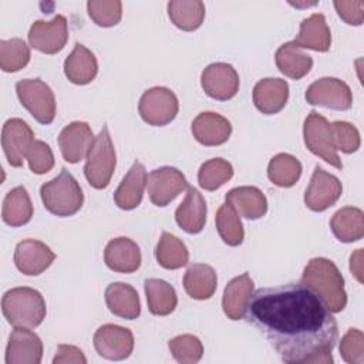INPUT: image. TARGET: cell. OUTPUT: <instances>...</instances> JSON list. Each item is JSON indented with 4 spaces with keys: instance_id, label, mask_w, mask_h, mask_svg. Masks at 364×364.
<instances>
[{
    "instance_id": "cell-1",
    "label": "cell",
    "mask_w": 364,
    "mask_h": 364,
    "mask_svg": "<svg viewBox=\"0 0 364 364\" xmlns=\"http://www.w3.org/2000/svg\"><path fill=\"white\" fill-rule=\"evenodd\" d=\"M243 318L267 338L283 363H333L337 321L301 282L253 291Z\"/></svg>"
},
{
    "instance_id": "cell-14",
    "label": "cell",
    "mask_w": 364,
    "mask_h": 364,
    "mask_svg": "<svg viewBox=\"0 0 364 364\" xmlns=\"http://www.w3.org/2000/svg\"><path fill=\"white\" fill-rule=\"evenodd\" d=\"M239 74L232 64L212 63L200 74V85L206 95L218 101H228L239 91Z\"/></svg>"
},
{
    "instance_id": "cell-41",
    "label": "cell",
    "mask_w": 364,
    "mask_h": 364,
    "mask_svg": "<svg viewBox=\"0 0 364 364\" xmlns=\"http://www.w3.org/2000/svg\"><path fill=\"white\" fill-rule=\"evenodd\" d=\"M87 11L97 26L112 27L122 17V3L119 0H90Z\"/></svg>"
},
{
    "instance_id": "cell-20",
    "label": "cell",
    "mask_w": 364,
    "mask_h": 364,
    "mask_svg": "<svg viewBox=\"0 0 364 364\" xmlns=\"http://www.w3.org/2000/svg\"><path fill=\"white\" fill-rule=\"evenodd\" d=\"M104 262L114 272L134 273L141 266L139 246L129 237H115L105 246Z\"/></svg>"
},
{
    "instance_id": "cell-16",
    "label": "cell",
    "mask_w": 364,
    "mask_h": 364,
    "mask_svg": "<svg viewBox=\"0 0 364 364\" xmlns=\"http://www.w3.org/2000/svg\"><path fill=\"white\" fill-rule=\"evenodd\" d=\"M41 358V338L30 328L14 327L6 347V364H40Z\"/></svg>"
},
{
    "instance_id": "cell-29",
    "label": "cell",
    "mask_w": 364,
    "mask_h": 364,
    "mask_svg": "<svg viewBox=\"0 0 364 364\" xmlns=\"http://www.w3.org/2000/svg\"><path fill=\"white\" fill-rule=\"evenodd\" d=\"M183 287L188 296L195 300L210 299L218 287L215 269L205 263L191 264L183 276Z\"/></svg>"
},
{
    "instance_id": "cell-42",
    "label": "cell",
    "mask_w": 364,
    "mask_h": 364,
    "mask_svg": "<svg viewBox=\"0 0 364 364\" xmlns=\"http://www.w3.org/2000/svg\"><path fill=\"white\" fill-rule=\"evenodd\" d=\"M331 136L336 151H341L344 154L355 152L361 145V138L358 129L347 122V121H334L330 124Z\"/></svg>"
},
{
    "instance_id": "cell-25",
    "label": "cell",
    "mask_w": 364,
    "mask_h": 364,
    "mask_svg": "<svg viewBox=\"0 0 364 364\" xmlns=\"http://www.w3.org/2000/svg\"><path fill=\"white\" fill-rule=\"evenodd\" d=\"M293 44L299 48H309L320 53L328 51L331 46V31L324 14L314 13L303 18Z\"/></svg>"
},
{
    "instance_id": "cell-44",
    "label": "cell",
    "mask_w": 364,
    "mask_h": 364,
    "mask_svg": "<svg viewBox=\"0 0 364 364\" xmlns=\"http://www.w3.org/2000/svg\"><path fill=\"white\" fill-rule=\"evenodd\" d=\"M340 355L348 364H363L364 334L358 328H348L340 341Z\"/></svg>"
},
{
    "instance_id": "cell-34",
    "label": "cell",
    "mask_w": 364,
    "mask_h": 364,
    "mask_svg": "<svg viewBox=\"0 0 364 364\" xmlns=\"http://www.w3.org/2000/svg\"><path fill=\"white\" fill-rule=\"evenodd\" d=\"M171 21L183 31L199 28L205 18V4L200 0H171L168 3Z\"/></svg>"
},
{
    "instance_id": "cell-33",
    "label": "cell",
    "mask_w": 364,
    "mask_h": 364,
    "mask_svg": "<svg viewBox=\"0 0 364 364\" xmlns=\"http://www.w3.org/2000/svg\"><path fill=\"white\" fill-rule=\"evenodd\" d=\"M145 296L148 309L155 316H168L171 314L176 304L178 296L175 289L162 279H146L144 282Z\"/></svg>"
},
{
    "instance_id": "cell-4",
    "label": "cell",
    "mask_w": 364,
    "mask_h": 364,
    "mask_svg": "<svg viewBox=\"0 0 364 364\" xmlns=\"http://www.w3.org/2000/svg\"><path fill=\"white\" fill-rule=\"evenodd\" d=\"M44 208L60 218L73 216L84 203V193L77 179L65 168L40 188Z\"/></svg>"
},
{
    "instance_id": "cell-13",
    "label": "cell",
    "mask_w": 364,
    "mask_h": 364,
    "mask_svg": "<svg viewBox=\"0 0 364 364\" xmlns=\"http://www.w3.org/2000/svg\"><path fill=\"white\" fill-rule=\"evenodd\" d=\"M341 193L340 179L317 165L304 192V203L313 212H324L340 199Z\"/></svg>"
},
{
    "instance_id": "cell-6",
    "label": "cell",
    "mask_w": 364,
    "mask_h": 364,
    "mask_svg": "<svg viewBox=\"0 0 364 364\" xmlns=\"http://www.w3.org/2000/svg\"><path fill=\"white\" fill-rule=\"evenodd\" d=\"M16 92L20 104L44 125L54 121L55 97L51 87L41 78H23L16 82Z\"/></svg>"
},
{
    "instance_id": "cell-30",
    "label": "cell",
    "mask_w": 364,
    "mask_h": 364,
    "mask_svg": "<svg viewBox=\"0 0 364 364\" xmlns=\"http://www.w3.org/2000/svg\"><path fill=\"white\" fill-rule=\"evenodd\" d=\"M33 213L34 208L24 186H16L6 193L1 206V219L6 225L23 226L31 220Z\"/></svg>"
},
{
    "instance_id": "cell-11",
    "label": "cell",
    "mask_w": 364,
    "mask_h": 364,
    "mask_svg": "<svg viewBox=\"0 0 364 364\" xmlns=\"http://www.w3.org/2000/svg\"><path fill=\"white\" fill-rule=\"evenodd\" d=\"M28 43L33 48L44 54H55L68 41L67 18L57 14L53 20H36L28 30Z\"/></svg>"
},
{
    "instance_id": "cell-35",
    "label": "cell",
    "mask_w": 364,
    "mask_h": 364,
    "mask_svg": "<svg viewBox=\"0 0 364 364\" xmlns=\"http://www.w3.org/2000/svg\"><path fill=\"white\" fill-rule=\"evenodd\" d=\"M155 257L159 266L168 270L181 269L189 262L186 245L169 232H162L155 249Z\"/></svg>"
},
{
    "instance_id": "cell-3",
    "label": "cell",
    "mask_w": 364,
    "mask_h": 364,
    "mask_svg": "<svg viewBox=\"0 0 364 364\" xmlns=\"http://www.w3.org/2000/svg\"><path fill=\"white\" fill-rule=\"evenodd\" d=\"M1 311L13 327L36 328L47 314L46 300L41 293L31 287H13L1 297Z\"/></svg>"
},
{
    "instance_id": "cell-23",
    "label": "cell",
    "mask_w": 364,
    "mask_h": 364,
    "mask_svg": "<svg viewBox=\"0 0 364 364\" xmlns=\"http://www.w3.org/2000/svg\"><path fill=\"white\" fill-rule=\"evenodd\" d=\"M253 291L255 284L247 272L233 277L226 284L222 297V309L228 318L240 320L245 317Z\"/></svg>"
},
{
    "instance_id": "cell-45",
    "label": "cell",
    "mask_w": 364,
    "mask_h": 364,
    "mask_svg": "<svg viewBox=\"0 0 364 364\" xmlns=\"http://www.w3.org/2000/svg\"><path fill=\"white\" fill-rule=\"evenodd\" d=\"M337 14L350 26H360L364 20V1L361 0H336Z\"/></svg>"
},
{
    "instance_id": "cell-10",
    "label": "cell",
    "mask_w": 364,
    "mask_h": 364,
    "mask_svg": "<svg viewBox=\"0 0 364 364\" xmlns=\"http://www.w3.org/2000/svg\"><path fill=\"white\" fill-rule=\"evenodd\" d=\"M95 351L112 361H121L131 355L134 350V334L129 328L118 324H104L98 327L92 337Z\"/></svg>"
},
{
    "instance_id": "cell-22",
    "label": "cell",
    "mask_w": 364,
    "mask_h": 364,
    "mask_svg": "<svg viewBox=\"0 0 364 364\" xmlns=\"http://www.w3.org/2000/svg\"><path fill=\"white\" fill-rule=\"evenodd\" d=\"M208 206L202 193L193 188H186V196L175 210V220L178 226L186 233L195 235L202 232L206 223Z\"/></svg>"
},
{
    "instance_id": "cell-27",
    "label": "cell",
    "mask_w": 364,
    "mask_h": 364,
    "mask_svg": "<svg viewBox=\"0 0 364 364\" xmlns=\"http://www.w3.org/2000/svg\"><path fill=\"white\" fill-rule=\"evenodd\" d=\"M105 303L108 310L121 318L134 320L141 314V301L136 290L122 282H115L105 289Z\"/></svg>"
},
{
    "instance_id": "cell-21",
    "label": "cell",
    "mask_w": 364,
    "mask_h": 364,
    "mask_svg": "<svg viewBox=\"0 0 364 364\" xmlns=\"http://www.w3.org/2000/svg\"><path fill=\"white\" fill-rule=\"evenodd\" d=\"M289 100V84L282 78H262L253 87L255 107L266 115L280 112Z\"/></svg>"
},
{
    "instance_id": "cell-28",
    "label": "cell",
    "mask_w": 364,
    "mask_h": 364,
    "mask_svg": "<svg viewBox=\"0 0 364 364\" xmlns=\"http://www.w3.org/2000/svg\"><path fill=\"white\" fill-rule=\"evenodd\" d=\"M64 74L73 84H90L98 74V61L91 50L75 43L73 51L64 61Z\"/></svg>"
},
{
    "instance_id": "cell-39",
    "label": "cell",
    "mask_w": 364,
    "mask_h": 364,
    "mask_svg": "<svg viewBox=\"0 0 364 364\" xmlns=\"http://www.w3.org/2000/svg\"><path fill=\"white\" fill-rule=\"evenodd\" d=\"M30 61V47L23 38L0 40V68L4 73H16Z\"/></svg>"
},
{
    "instance_id": "cell-38",
    "label": "cell",
    "mask_w": 364,
    "mask_h": 364,
    "mask_svg": "<svg viewBox=\"0 0 364 364\" xmlns=\"http://www.w3.org/2000/svg\"><path fill=\"white\" fill-rule=\"evenodd\" d=\"M233 176V166L223 158H212L203 162L198 171V183L205 191H216Z\"/></svg>"
},
{
    "instance_id": "cell-36",
    "label": "cell",
    "mask_w": 364,
    "mask_h": 364,
    "mask_svg": "<svg viewBox=\"0 0 364 364\" xmlns=\"http://www.w3.org/2000/svg\"><path fill=\"white\" fill-rule=\"evenodd\" d=\"M301 171V162L296 156L280 152L270 159L267 165V178L272 183L280 188H290L299 181Z\"/></svg>"
},
{
    "instance_id": "cell-40",
    "label": "cell",
    "mask_w": 364,
    "mask_h": 364,
    "mask_svg": "<svg viewBox=\"0 0 364 364\" xmlns=\"http://www.w3.org/2000/svg\"><path fill=\"white\" fill-rule=\"evenodd\" d=\"M172 357L181 364H195L203 355L202 341L193 334H181L168 341Z\"/></svg>"
},
{
    "instance_id": "cell-9",
    "label": "cell",
    "mask_w": 364,
    "mask_h": 364,
    "mask_svg": "<svg viewBox=\"0 0 364 364\" xmlns=\"http://www.w3.org/2000/svg\"><path fill=\"white\" fill-rule=\"evenodd\" d=\"M306 101L336 111H347L353 105V92L347 82L336 77H323L311 82L306 90Z\"/></svg>"
},
{
    "instance_id": "cell-19",
    "label": "cell",
    "mask_w": 364,
    "mask_h": 364,
    "mask_svg": "<svg viewBox=\"0 0 364 364\" xmlns=\"http://www.w3.org/2000/svg\"><path fill=\"white\" fill-rule=\"evenodd\" d=\"M192 134L195 139L205 146H218L225 144L230 134L232 125L228 118L218 112L203 111L192 121Z\"/></svg>"
},
{
    "instance_id": "cell-17",
    "label": "cell",
    "mask_w": 364,
    "mask_h": 364,
    "mask_svg": "<svg viewBox=\"0 0 364 364\" xmlns=\"http://www.w3.org/2000/svg\"><path fill=\"white\" fill-rule=\"evenodd\" d=\"M55 253L41 240L24 239L14 249V264L26 276H38L47 270Z\"/></svg>"
},
{
    "instance_id": "cell-8",
    "label": "cell",
    "mask_w": 364,
    "mask_h": 364,
    "mask_svg": "<svg viewBox=\"0 0 364 364\" xmlns=\"http://www.w3.org/2000/svg\"><path fill=\"white\" fill-rule=\"evenodd\" d=\"M303 138L307 149L337 169H343V162L334 148L330 122L317 111H310L304 119Z\"/></svg>"
},
{
    "instance_id": "cell-26",
    "label": "cell",
    "mask_w": 364,
    "mask_h": 364,
    "mask_svg": "<svg viewBox=\"0 0 364 364\" xmlns=\"http://www.w3.org/2000/svg\"><path fill=\"white\" fill-rule=\"evenodd\" d=\"M225 200L239 213V216L249 220L260 219L267 212V199L256 186H236L225 195Z\"/></svg>"
},
{
    "instance_id": "cell-18",
    "label": "cell",
    "mask_w": 364,
    "mask_h": 364,
    "mask_svg": "<svg viewBox=\"0 0 364 364\" xmlns=\"http://www.w3.org/2000/svg\"><path fill=\"white\" fill-rule=\"evenodd\" d=\"M91 127L84 121H73L65 125L58 135V146L63 158L68 164H77L84 159L94 144Z\"/></svg>"
},
{
    "instance_id": "cell-24",
    "label": "cell",
    "mask_w": 364,
    "mask_h": 364,
    "mask_svg": "<svg viewBox=\"0 0 364 364\" xmlns=\"http://www.w3.org/2000/svg\"><path fill=\"white\" fill-rule=\"evenodd\" d=\"M146 178L145 166L139 161H135L114 192L115 205L124 210L135 209L142 200Z\"/></svg>"
},
{
    "instance_id": "cell-12",
    "label": "cell",
    "mask_w": 364,
    "mask_h": 364,
    "mask_svg": "<svg viewBox=\"0 0 364 364\" xmlns=\"http://www.w3.org/2000/svg\"><path fill=\"white\" fill-rule=\"evenodd\" d=\"M188 186L185 175L173 166L156 168L146 178L148 195L155 206H166Z\"/></svg>"
},
{
    "instance_id": "cell-47",
    "label": "cell",
    "mask_w": 364,
    "mask_h": 364,
    "mask_svg": "<svg viewBox=\"0 0 364 364\" xmlns=\"http://www.w3.org/2000/svg\"><path fill=\"white\" fill-rule=\"evenodd\" d=\"M350 272L358 283H363V249H357L354 253H351Z\"/></svg>"
},
{
    "instance_id": "cell-46",
    "label": "cell",
    "mask_w": 364,
    "mask_h": 364,
    "mask_svg": "<svg viewBox=\"0 0 364 364\" xmlns=\"http://www.w3.org/2000/svg\"><path fill=\"white\" fill-rule=\"evenodd\" d=\"M54 364H85L87 358L84 353L71 344H60L53 358Z\"/></svg>"
},
{
    "instance_id": "cell-43",
    "label": "cell",
    "mask_w": 364,
    "mask_h": 364,
    "mask_svg": "<svg viewBox=\"0 0 364 364\" xmlns=\"http://www.w3.org/2000/svg\"><path fill=\"white\" fill-rule=\"evenodd\" d=\"M26 159L28 162L30 171L43 175L53 169L54 166V155L50 145L41 139H34L30 149L27 151Z\"/></svg>"
},
{
    "instance_id": "cell-2",
    "label": "cell",
    "mask_w": 364,
    "mask_h": 364,
    "mask_svg": "<svg viewBox=\"0 0 364 364\" xmlns=\"http://www.w3.org/2000/svg\"><path fill=\"white\" fill-rule=\"evenodd\" d=\"M301 283L307 286L331 313H340L347 304L344 277L334 262L326 257H313L306 264Z\"/></svg>"
},
{
    "instance_id": "cell-7",
    "label": "cell",
    "mask_w": 364,
    "mask_h": 364,
    "mask_svg": "<svg viewBox=\"0 0 364 364\" xmlns=\"http://www.w3.org/2000/svg\"><path fill=\"white\" fill-rule=\"evenodd\" d=\"M179 111L176 94L168 87H152L139 98L138 112L152 127H164L175 119Z\"/></svg>"
},
{
    "instance_id": "cell-37",
    "label": "cell",
    "mask_w": 364,
    "mask_h": 364,
    "mask_svg": "<svg viewBox=\"0 0 364 364\" xmlns=\"http://www.w3.org/2000/svg\"><path fill=\"white\" fill-rule=\"evenodd\" d=\"M215 223L220 239L228 246H239L243 242L245 229L240 216L229 203L225 202L220 205L215 216Z\"/></svg>"
},
{
    "instance_id": "cell-32",
    "label": "cell",
    "mask_w": 364,
    "mask_h": 364,
    "mask_svg": "<svg viewBox=\"0 0 364 364\" xmlns=\"http://www.w3.org/2000/svg\"><path fill=\"white\" fill-rule=\"evenodd\" d=\"M274 61L279 71L293 80L303 78L313 67V58L301 48L294 46L293 41H287L277 48Z\"/></svg>"
},
{
    "instance_id": "cell-15",
    "label": "cell",
    "mask_w": 364,
    "mask_h": 364,
    "mask_svg": "<svg viewBox=\"0 0 364 364\" xmlns=\"http://www.w3.org/2000/svg\"><path fill=\"white\" fill-rule=\"evenodd\" d=\"M34 142V134L30 125L21 118H9L1 128V148L7 162L20 168L26 159L27 151Z\"/></svg>"
},
{
    "instance_id": "cell-31",
    "label": "cell",
    "mask_w": 364,
    "mask_h": 364,
    "mask_svg": "<svg viewBox=\"0 0 364 364\" xmlns=\"http://www.w3.org/2000/svg\"><path fill=\"white\" fill-rule=\"evenodd\" d=\"M330 228L343 243L360 240L364 236V213L360 208L344 206L331 216Z\"/></svg>"
},
{
    "instance_id": "cell-5",
    "label": "cell",
    "mask_w": 364,
    "mask_h": 364,
    "mask_svg": "<svg viewBox=\"0 0 364 364\" xmlns=\"http://www.w3.org/2000/svg\"><path fill=\"white\" fill-rule=\"evenodd\" d=\"M117 165V154L107 124L95 136L92 146L85 156L84 175L95 189H105L112 178Z\"/></svg>"
}]
</instances>
